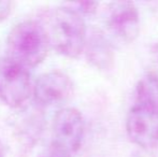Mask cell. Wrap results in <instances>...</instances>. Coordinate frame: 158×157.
Instances as JSON below:
<instances>
[{
	"label": "cell",
	"instance_id": "obj_1",
	"mask_svg": "<svg viewBox=\"0 0 158 157\" xmlns=\"http://www.w3.org/2000/svg\"><path fill=\"white\" fill-rule=\"evenodd\" d=\"M46 32L52 46L64 56L75 58L85 48V22L71 6H58L51 12Z\"/></svg>",
	"mask_w": 158,
	"mask_h": 157
},
{
	"label": "cell",
	"instance_id": "obj_2",
	"mask_svg": "<svg viewBox=\"0 0 158 157\" xmlns=\"http://www.w3.org/2000/svg\"><path fill=\"white\" fill-rule=\"evenodd\" d=\"M50 44L46 29L32 19L16 24L6 39L9 57L26 68L40 65L48 55Z\"/></svg>",
	"mask_w": 158,
	"mask_h": 157
},
{
	"label": "cell",
	"instance_id": "obj_3",
	"mask_svg": "<svg viewBox=\"0 0 158 157\" xmlns=\"http://www.w3.org/2000/svg\"><path fill=\"white\" fill-rule=\"evenodd\" d=\"M33 94L27 68L10 57H0V99L12 108L23 105Z\"/></svg>",
	"mask_w": 158,
	"mask_h": 157
},
{
	"label": "cell",
	"instance_id": "obj_4",
	"mask_svg": "<svg viewBox=\"0 0 158 157\" xmlns=\"http://www.w3.org/2000/svg\"><path fill=\"white\" fill-rule=\"evenodd\" d=\"M84 136V119L75 108H64L55 114L52 147L71 154L77 151Z\"/></svg>",
	"mask_w": 158,
	"mask_h": 157
},
{
	"label": "cell",
	"instance_id": "obj_5",
	"mask_svg": "<svg viewBox=\"0 0 158 157\" xmlns=\"http://www.w3.org/2000/svg\"><path fill=\"white\" fill-rule=\"evenodd\" d=\"M126 130L133 143L146 150L158 144V111L135 103L126 118Z\"/></svg>",
	"mask_w": 158,
	"mask_h": 157
},
{
	"label": "cell",
	"instance_id": "obj_6",
	"mask_svg": "<svg viewBox=\"0 0 158 157\" xmlns=\"http://www.w3.org/2000/svg\"><path fill=\"white\" fill-rule=\"evenodd\" d=\"M73 84L68 76L59 71H51L41 74L33 85V96L42 105L63 103L71 97Z\"/></svg>",
	"mask_w": 158,
	"mask_h": 157
},
{
	"label": "cell",
	"instance_id": "obj_7",
	"mask_svg": "<svg viewBox=\"0 0 158 157\" xmlns=\"http://www.w3.org/2000/svg\"><path fill=\"white\" fill-rule=\"evenodd\" d=\"M106 23L115 36L126 42H132L140 32L139 12L135 4L130 1L112 2Z\"/></svg>",
	"mask_w": 158,
	"mask_h": 157
},
{
	"label": "cell",
	"instance_id": "obj_8",
	"mask_svg": "<svg viewBox=\"0 0 158 157\" xmlns=\"http://www.w3.org/2000/svg\"><path fill=\"white\" fill-rule=\"evenodd\" d=\"M86 56L92 65L100 70L112 68L114 53L110 41L99 29H93L86 38Z\"/></svg>",
	"mask_w": 158,
	"mask_h": 157
},
{
	"label": "cell",
	"instance_id": "obj_9",
	"mask_svg": "<svg viewBox=\"0 0 158 157\" xmlns=\"http://www.w3.org/2000/svg\"><path fill=\"white\" fill-rule=\"evenodd\" d=\"M135 102L158 111V82L146 74L137 86Z\"/></svg>",
	"mask_w": 158,
	"mask_h": 157
},
{
	"label": "cell",
	"instance_id": "obj_10",
	"mask_svg": "<svg viewBox=\"0 0 158 157\" xmlns=\"http://www.w3.org/2000/svg\"><path fill=\"white\" fill-rule=\"evenodd\" d=\"M148 76L158 82V41L155 42L150 50L148 55Z\"/></svg>",
	"mask_w": 158,
	"mask_h": 157
},
{
	"label": "cell",
	"instance_id": "obj_11",
	"mask_svg": "<svg viewBox=\"0 0 158 157\" xmlns=\"http://www.w3.org/2000/svg\"><path fill=\"white\" fill-rule=\"evenodd\" d=\"M77 9H74L75 11L81 14V13H85V14H90V13H94L98 6L97 2H80V3H73L71 4ZM72 8V6H71Z\"/></svg>",
	"mask_w": 158,
	"mask_h": 157
},
{
	"label": "cell",
	"instance_id": "obj_12",
	"mask_svg": "<svg viewBox=\"0 0 158 157\" xmlns=\"http://www.w3.org/2000/svg\"><path fill=\"white\" fill-rule=\"evenodd\" d=\"M12 10V2L11 1H0V22L8 19Z\"/></svg>",
	"mask_w": 158,
	"mask_h": 157
},
{
	"label": "cell",
	"instance_id": "obj_13",
	"mask_svg": "<svg viewBox=\"0 0 158 157\" xmlns=\"http://www.w3.org/2000/svg\"><path fill=\"white\" fill-rule=\"evenodd\" d=\"M45 157H71V154L67 153V152H64L59 149H56V147H52L50 150V153L48 154V156Z\"/></svg>",
	"mask_w": 158,
	"mask_h": 157
},
{
	"label": "cell",
	"instance_id": "obj_14",
	"mask_svg": "<svg viewBox=\"0 0 158 157\" xmlns=\"http://www.w3.org/2000/svg\"><path fill=\"white\" fill-rule=\"evenodd\" d=\"M130 157H152L151 155H148V154L146 153H143V152H135V153H132L130 155Z\"/></svg>",
	"mask_w": 158,
	"mask_h": 157
},
{
	"label": "cell",
	"instance_id": "obj_15",
	"mask_svg": "<svg viewBox=\"0 0 158 157\" xmlns=\"http://www.w3.org/2000/svg\"><path fill=\"white\" fill-rule=\"evenodd\" d=\"M0 157H4V147L1 141H0Z\"/></svg>",
	"mask_w": 158,
	"mask_h": 157
}]
</instances>
